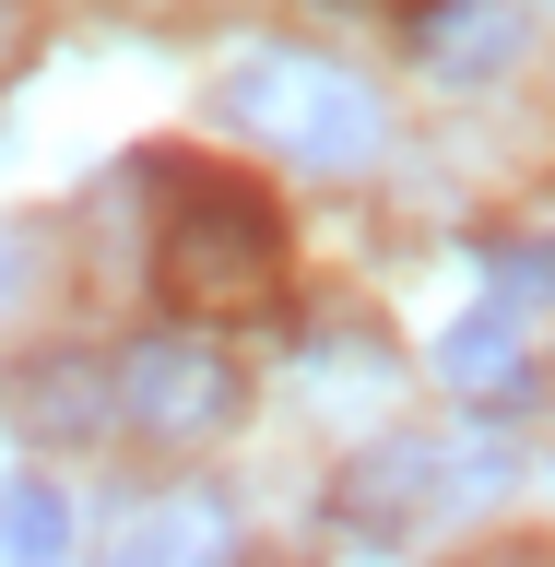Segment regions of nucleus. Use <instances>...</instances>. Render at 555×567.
Listing matches in <instances>:
<instances>
[{"label": "nucleus", "instance_id": "1", "mask_svg": "<svg viewBox=\"0 0 555 567\" xmlns=\"http://www.w3.org/2000/svg\"><path fill=\"white\" fill-rule=\"evenodd\" d=\"M213 118L248 142H273L284 166H319V177H343L379 154L390 131V106L354 83L343 60H308V48H248L225 83H213Z\"/></svg>", "mask_w": 555, "mask_h": 567}, {"label": "nucleus", "instance_id": "2", "mask_svg": "<svg viewBox=\"0 0 555 567\" xmlns=\"http://www.w3.org/2000/svg\"><path fill=\"white\" fill-rule=\"evenodd\" d=\"M154 284L202 319H260L284 296V202L248 177H189L154 237Z\"/></svg>", "mask_w": 555, "mask_h": 567}, {"label": "nucleus", "instance_id": "3", "mask_svg": "<svg viewBox=\"0 0 555 567\" xmlns=\"http://www.w3.org/2000/svg\"><path fill=\"white\" fill-rule=\"evenodd\" d=\"M106 402H119V425L189 450V437H225L248 414V379H237V354L202 343V331H154V343H131L106 367Z\"/></svg>", "mask_w": 555, "mask_h": 567}, {"label": "nucleus", "instance_id": "4", "mask_svg": "<svg viewBox=\"0 0 555 567\" xmlns=\"http://www.w3.org/2000/svg\"><path fill=\"white\" fill-rule=\"evenodd\" d=\"M473 496H496V450L390 437V450L343 485V508H354V532H414V520H438V508H473Z\"/></svg>", "mask_w": 555, "mask_h": 567}, {"label": "nucleus", "instance_id": "5", "mask_svg": "<svg viewBox=\"0 0 555 567\" xmlns=\"http://www.w3.org/2000/svg\"><path fill=\"white\" fill-rule=\"evenodd\" d=\"M521 35H532L521 0H438V12H414V60L438 83H485V71L521 60Z\"/></svg>", "mask_w": 555, "mask_h": 567}, {"label": "nucleus", "instance_id": "6", "mask_svg": "<svg viewBox=\"0 0 555 567\" xmlns=\"http://www.w3.org/2000/svg\"><path fill=\"white\" fill-rule=\"evenodd\" d=\"M438 379H450L461 402H496V414H521L532 390H544V367L521 354V308H496V296H485V308H473L450 343H438Z\"/></svg>", "mask_w": 555, "mask_h": 567}, {"label": "nucleus", "instance_id": "7", "mask_svg": "<svg viewBox=\"0 0 555 567\" xmlns=\"http://www.w3.org/2000/svg\"><path fill=\"white\" fill-rule=\"evenodd\" d=\"M106 354H83V343H60V354H35L24 379H12V425L24 437H106Z\"/></svg>", "mask_w": 555, "mask_h": 567}, {"label": "nucleus", "instance_id": "8", "mask_svg": "<svg viewBox=\"0 0 555 567\" xmlns=\"http://www.w3.org/2000/svg\"><path fill=\"white\" fill-rule=\"evenodd\" d=\"M71 556V496L48 473H0V567H60Z\"/></svg>", "mask_w": 555, "mask_h": 567}, {"label": "nucleus", "instance_id": "9", "mask_svg": "<svg viewBox=\"0 0 555 567\" xmlns=\"http://www.w3.org/2000/svg\"><path fill=\"white\" fill-rule=\"evenodd\" d=\"M213 556H225V508H213V496H166V508L119 544V567H213Z\"/></svg>", "mask_w": 555, "mask_h": 567}, {"label": "nucleus", "instance_id": "10", "mask_svg": "<svg viewBox=\"0 0 555 567\" xmlns=\"http://www.w3.org/2000/svg\"><path fill=\"white\" fill-rule=\"evenodd\" d=\"M24 296H35V248H24V237H12V225H0V319L24 308Z\"/></svg>", "mask_w": 555, "mask_h": 567}, {"label": "nucleus", "instance_id": "11", "mask_svg": "<svg viewBox=\"0 0 555 567\" xmlns=\"http://www.w3.org/2000/svg\"><path fill=\"white\" fill-rule=\"evenodd\" d=\"M24 60V0H0V71Z\"/></svg>", "mask_w": 555, "mask_h": 567}, {"label": "nucleus", "instance_id": "12", "mask_svg": "<svg viewBox=\"0 0 555 567\" xmlns=\"http://www.w3.org/2000/svg\"><path fill=\"white\" fill-rule=\"evenodd\" d=\"M343 12H367V0H343Z\"/></svg>", "mask_w": 555, "mask_h": 567}]
</instances>
